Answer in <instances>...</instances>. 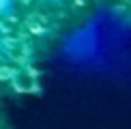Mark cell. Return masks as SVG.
Returning a JSON list of instances; mask_svg holds the SVG:
<instances>
[{
    "label": "cell",
    "mask_w": 131,
    "mask_h": 129,
    "mask_svg": "<svg viewBox=\"0 0 131 129\" xmlns=\"http://www.w3.org/2000/svg\"><path fill=\"white\" fill-rule=\"evenodd\" d=\"M17 0H0V19H9L15 15Z\"/></svg>",
    "instance_id": "6da1fadb"
},
{
    "label": "cell",
    "mask_w": 131,
    "mask_h": 129,
    "mask_svg": "<svg viewBox=\"0 0 131 129\" xmlns=\"http://www.w3.org/2000/svg\"><path fill=\"white\" fill-rule=\"evenodd\" d=\"M9 50H11V39H9V32L4 28L2 19H0V56H4Z\"/></svg>",
    "instance_id": "7a4b0ae2"
},
{
    "label": "cell",
    "mask_w": 131,
    "mask_h": 129,
    "mask_svg": "<svg viewBox=\"0 0 131 129\" xmlns=\"http://www.w3.org/2000/svg\"><path fill=\"white\" fill-rule=\"evenodd\" d=\"M37 2H41V4H50V7H56V4H62V2H67V0H37Z\"/></svg>",
    "instance_id": "3957f363"
}]
</instances>
